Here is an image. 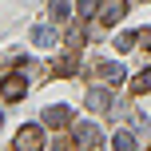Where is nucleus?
I'll use <instances>...</instances> for the list:
<instances>
[{
	"label": "nucleus",
	"mask_w": 151,
	"mask_h": 151,
	"mask_svg": "<svg viewBox=\"0 0 151 151\" xmlns=\"http://www.w3.org/2000/svg\"><path fill=\"white\" fill-rule=\"evenodd\" d=\"M123 12H127V0H99L91 16H96L99 24H119V20H123Z\"/></svg>",
	"instance_id": "f257e3e1"
},
{
	"label": "nucleus",
	"mask_w": 151,
	"mask_h": 151,
	"mask_svg": "<svg viewBox=\"0 0 151 151\" xmlns=\"http://www.w3.org/2000/svg\"><path fill=\"white\" fill-rule=\"evenodd\" d=\"M16 147H20V151H36V147H44V131H40L36 123H24V127L16 131Z\"/></svg>",
	"instance_id": "f03ea898"
},
{
	"label": "nucleus",
	"mask_w": 151,
	"mask_h": 151,
	"mask_svg": "<svg viewBox=\"0 0 151 151\" xmlns=\"http://www.w3.org/2000/svg\"><path fill=\"white\" fill-rule=\"evenodd\" d=\"M91 72H96L99 80H107V83H111V88H119V83L127 80V72H123V64H107V60L91 64Z\"/></svg>",
	"instance_id": "7ed1b4c3"
},
{
	"label": "nucleus",
	"mask_w": 151,
	"mask_h": 151,
	"mask_svg": "<svg viewBox=\"0 0 151 151\" xmlns=\"http://www.w3.org/2000/svg\"><path fill=\"white\" fill-rule=\"evenodd\" d=\"M76 143L80 147H99L104 143V131H99L96 123H76Z\"/></svg>",
	"instance_id": "20e7f679"
},
{
	"label": "nucleus",
	"mask_w": 151,
	"mask_h": 151,
	"mask_svg": "<svg viewBox=\"0 0 151 151\" xmlns=\"http://www.w3.org/2000/svg\"><path fill=\"white\" fill-rule=\"evenodd\" d=\"M24 76H4V83H0V96L8 99V104H16V99H24Z\"/></svg>",
	"instance_id": "39448f33"
},
{
	"label": "nucleus",
	"mask_w": 151,
	"mask_h": 151,
	"mask_svg": "<svg viewBox=\"0 0 151 151\" xmlns=\"http://www.w3.org/2000/svg\"><path fill=\"white\" fill-rule=\"evenodd\" d=\"M44 123H48V127H68V123H72V111H68L64 104L44 107Z\"/></svg>",
	"instance_id": "423d86ee"
},
{
	"label": "nucleus",
	"mask_w": 151,
	"mask_h": 151,
	"mask_svg": "<svg viewBox=\"0 0 151 151\" xmlns=\"http://www.w3.org/2000/svg\"><path fill=\"white\" fill-rule=\"evenodd\" d=\"M76 68H80V52H76V48H72V52H64L60 60H52V72H56V76H72Z\"/></svg>",
	"instance_id": "0eeeda50"
},
{
	"label": "nucleus",
	"mask_w": 151,
	"mask_h": 151,
	"mask_svg": "<svg viewBox=\"0 0 151 151\" xmlns=\"http://www.w3.org/2000/svg\"><path fill=\"white\" fill-rule=\"evenodd\" d=\"M111 107V91L107 88H91L88 91V111H107Z\"/></svg>",
	"instance_id": "6e6552de"
},
{
	"label": "nucleus",
	"mask_w": 151,
	"mask_h": 151,
	"mask_svg": "<svg viewBox=\"0 0 151 151\" xmlns=\"http://www.w3.org/2000/svg\"><path fill=\"white\" fill-rule=\"evenodd\" d=\"M32 44H40V48L56 44V28H48V24H40V28H32Z\"/></svg>",
	"instance_id": "1a4fd4ad"
},
{
	"label": "nucleus",
	"mask_w": 151,
	"mask_h": 151,
	"mask_svg": "<svg viewBox=\"0 0 151 151\" xmlns=\"http://www.w3.org/2000/svg\"><path fill=\"white\" fill-rule=\"evenodd\" d=\"M64 40H68V48H76V52H80V48L88 44V32H83L80 24H76V28H68V36H64Z\"/></svg>",
	"instance_id": "9d476101"
},
{
	"label": "nucleus",
	"mask_w": 151,
	"mask_h": 151,
	"mask_svg": "<svg viewBox=\"0 0 151 151\" xmlns=\"http://www.w3.org/2000/svg\"><path fill=\"white\" fill-rule=\"evenodd\" d=\"M131 91H135V96H147V91H151V68H143V72L135 76V83H131Z\"/></svg>",
	"instance_id": "9b49d317"
},
{
	"label": "nucleus",
	"mask_w": 151,
	"mask_h": 151,
	"mask_svg": "<svg viewBox=\"0 0 151 151\" xmlns=\"http://www.w3.org/2000/svg\"><path fill=\"white\" fill-rule=\"evenodd\" d=\"M111 147H119V151H131V147H135V135H131V131H115Z\"/></svg>",
	"instance_id": "f8f14e48"
},
{
	"label": "nucleus",
	"mask_w": 151,
	"mask_h": 151,
	"mask_svg": "<svg viewBox=\"0 0 151 151\" xmlns=\"http://www.w3.org/2000/svg\"><path fill=\"white\" fill-rule=\"evenodd\" d=\"M48 12H52L56 20H64V16L72 12V0H52V4H48Z\"/></svg>",
	"instance_id": "ddd939ff"
},
{
	"label": "nucleus",
	"mask_w": 151,
	"mask_h": 151,
	"mask_svg": "<svg viewBox=\"0 0 151 151\" xmlns=\"http://www.w3.org/2000/svg\"><path fill=\"white\" fill-rule=\"evenodd\" d=\"M135 40H139L135 32H119V36H115V52H127V48L135 44Z\"/></svg>",
	"instance_id": "4468645a"
},
{
	"label": "nucleus",
	"mask_w": 151,
	"mask_h": 151,
	"mask_svg": "<svg viewBox=\"0 0 151 151\" xmlns=\"http://www.w3.org/2000/svg\"><path fill=\"white\" fill-rule=\"evenodd\" d=\"M139 44H143V48H147V56H151V28H147V32H139Z\"/></svg>",
	"instance_id": "2eb2a0df"
},
{
	"label": "nucleus",
	"mask_w": 151,
	"mask_h": 151,
	"mask_svg": "<svg viewBox=\"0 0 151 151\" xmlns=\"http://www.w3.org/2000/svg\"><path fill=\"white\" fill-rule=\"evenodd\" d=\"M0 127H4V111H0Z\"/></svg>",
	"instance_id": "dca6fc26"
}]
</instances>
